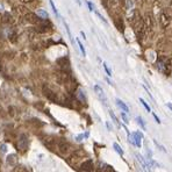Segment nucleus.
Segmentation results:
<instances>
[{
    "mask_svg": "<svg viewBox=\"0 0 172 172\" xmlns=\"http://www.w3.org/2000/svg\"><path fill=\"white\" fill-rule=\"evenodd\" d=\"M0 149H1V152H6L7 145H6V144H1V145H0Z\"/></svg>",
    "mask_w": 172,
    "mask_h": 172,
    "instance_id": "obj_31",
    "label": "nucleus"
},
{
    "mask_svg": "<svg viewBox=\"0 0 172 172\" xmlns=\"http://www.w3.org/2000/svg\"><path fill=\"white\" fill-rule=\"evenodd\" d=\"M116 105L120 107V109H122V112H126V113H129V107L121 100V99H116Z\"/></svg>",
    "mask_w": 172,
    "mask_h": 172,
    "instance_id": "obj_10",
    "label": "nucleus"
},
{
    "mask_svg": "<svg viewBox=\"0 0 172 172\" xmlns=\"http://www.w3.org/2000/svg\"><path fill=\"white\" fill-rule=\"evenodd\" d=\"M16 162H17V159H16V155H9L8 157H7V164H9V165H15L16 164Z\"/></svg>",
    "mask_w": 172,
    "mask_h": 172,
    "instance_id": "obj_12",
    "label": "nucleus"
},
{
    "mask_svg": "<svg viewBox=\"0 0 172 172\" xmlns=\"http://www.w3.org/2000/svg\"><path fill=\"white\" fill-rule=\"evenodd\" d=\"M136 122L138 123V126H140V127H141V128H142L143 130H147V126H145V122L143 121V119H142L141 116H137V117H136Z\"/></svg>",
    "mask_w": 172,
    "mask_h": 172,
    "instance_id": "obj_13",
    "label": "nucleus"
},
{
    "mask_svg": "<svg viewBox=\"0 0 172 172\" xmlns=\"http://www.w3.org/2000/svg\"><path fill=\"white\" fill-rule=\"evenodd\" d=\"M87 6H88V8H89L91 12H94V10H95V9H94V6H93V3H92L91 1H87Z\"/></svg>",
    "mask_w": 172,
    "mask_h": 172,
    "instance_id": "obj_29",
    "label": "nucleus"
},
{
    "mask_svg": "<svg viewBox=\"0 0 172 172\" xmlns=\"http://www.w3.org/2000/svg\"><path fill=\"white\" fill-rule=\"evenodd\" d=\"M77 95H78V98H79V100H80L82 102H86V98H85V94H84V92H83V89H78V93H77Z\"/></svg>",
    "mask_w": 172,
    "mask_h": 172,
    "instance_id": "obj_17",
    "label": "nucleus"
},
{
    "mask_svg": "<svg viewBox=\"0 0 172 172\" xmlns=\"http://www.w3.org/2000/svg\"><path fill=\"white\" fill-rule=\"evenodd\" d=\"M113 148H114V150H115V151H116L119 155L123 156V150H122V148H121V147H120L117 143H114V144H113Z\"/></svg>",
    "mask_w": 172,
    "mask_h": 172,
    "instance_id": "obj_16",
    "label": "nucleus"
},
{
    "mask_svg": "<svg viewBox=\"0 0 172 172\" xmlns=\"http://www.w3.org/2000/svg\"><path fill=\"white\" fill-rule=\"evenodd\" d=\"M0 22H2V15L0 14Z\"/></svg>",
    "mask_w": 172,
    "mask_h": 172,
    "instance_id": "obj_38",
    "label": "nucleus"
},
{
    "mask_svg": "<svg viewBox=\"0 0 172 172\" xmlns=\"http://www.w3.org/2000/svg\"><path fill=\"white\" fill-rule=\"evenodd\" d=\"M58 149H59V152L61 154H66L68 151H69V149H70V144L69 143H66L65 141H61V142H58Z\"/></svg>",
    "mask_w": 172,
    "mask_h": 172,
    "instance_id": "obj_8",
    "label": "nucleus"
},
{
    "mask_svg": "<svg viewBox=\"0 0 172 172\" xmlns=\"http://www.w3.org/2000/svg\"><path fill=\"white\" fill-rule=\"evenodd\" d=\"M2 22H3V23H12V22H13L12 15H10L9 13H5V14L2 15Z\"/></svg>",
    "mask_w": 172,
    "mask_h": 172,
    "instance_id": "obj_11",
    "label": "nucleus"
},
{
    "mask_svg": "<svg viewBox=\"0 0 172 172\" xmlns=\"http://www.w3.org/2000/svg\"><path fill=\"white\" fill-rule=\"evenodd\" d=\"M63 23H64V27H65V29H66V33H68V35H69V37H70V40H71V42L75 44V40H73V37H72V34H71V30H70V28H69L68 23H66L65 21H64Z\"/></svg>",
    "mask_w": 172,
    "mask_h": 172,
    "instance_id": "obj_15",
    "label": "nucleus"
},
{
    "mask_svg": "<svg viewBox=\"0 0 172 172\" xmlns=\"http://www.w3.org/2000/svg\"><path fill=\"white\" fill-rule=\"evenodd\" d=\"M94 12L96 13V15L99 16V19H100V20H101V21H102L103 23H107V20H106V19H105V17H103V16H102V15H101V14H100L99 12H96V10H94Z\"/></svg>",
    "mask_w": 172,
    "mask_h": 172,
    "instance_id": "obj_26",
    "label": "nucleus"
},
{
    "mask_svg": "<svg viewBox=\"0 0 172 172\" xmlns=\"http://www.w3.org/2000/svg\"><path fill=\"white\" fill-rule=\"evenodd\" d=\"M24 16H26L27 22H29V23H31V24H37V23H40V21L42 20V17H40L36 13H31V12H28Z\"/></svg>",
    "mask_w": 172,
    "mask_h": 172,
    "instance_id": "obj_4",
    "label": "nucleus"
},
{
    "mask_svg": "<svg viewBox=\"0 0 172 172\" xmlns=\"http://www.w3.org/2000/svg\"><path fill=\"white\" fill-rule=\"evenodd\" d=\"M128 140H129V142H130L133 145H135V147H137V148H141V145H142V140H143V135H142L141 133H138V131H135V133L128 135Z\"/></svg>",
    "mask_w": 172,
    "mask_h": 172,
    "instance_id": "obj_2",
    "label": "nucleus"
},
{
    "mask_svg": "<svg viewBox=\"0 0 172 172\" xmlns=\"http://www.w3.org/2000/svg\"><path fill=\"white\" fill-rule=\"evenodd\" d=\"M83 138H85V136H84V134H82V135H78V136L76 137V140H77L78 142H82V141H83Z\"/></svg>",
    "mask_w": 172,
    "mask_h": 172,
    "instance_id": "obj_30",
    "label": "nucleus"
},
{
    "mask_svg": "<svg viewBox=\"0 0 172 172\" xmlns=\"http://www.w3.org/2000/svg\"><path fill=\"white\" fill-rule=\"evenodd\" d=\"M152 116L155 117V120H156V122H157V123H161V120H159V117L156 115V113H152Z\"/></svg>",
    "mask_w": 172,
    "mask_h": 172,
    "instance_id": "obj_32",
    "label": "nucleus"
},
{
    "mask_svg": "<svg viewBox=\"0 0 172 172\" xmlns=\"http://www.w3.org/2000/svg\"><path fill=\"white\" fill-rule=\"evenodd\" d=\"M140 101H141L142 106H143V107L147 109V112H151V108H150V106H149V105H148V103H147V102H145V101H144L142 98H140Z\"/></svg>",
    "mask_w": 172,
    "mask_h": 172,
    "instance_id": "obj_22",
    "label": "nucleus"
},
{
    "mask_svg": "<svg viewBox=\"0 0 172 172\" xmlns=\"http://www.w3.org/2000/svg\"><path fill=\"white\" fill-rule=\"evenodd\" d=\"M115 26L117 27V29H119V30H122V29H123L122 20H121V19H117V20H115Z\"/></svg>",
    "mask_w": 172,
    "mask_h": 172,
    "instance_id": "obj_21",
    "label": "nucleus"
},
{
    "mask_svg": "<svg viewBox=\"0 0 172 172\" xmlns=\"http://www.w3.org/2000/svg\"><path fill=\"white\" fill-rule=\"evenodd\" d=\"M77 43H78V47H79V49H80V51H82L83 56L85 57L86 56V50H85V48H84V45H83V43L80 42V40H79V38H77Z\"/></svg>",
    "mask_w": 172,
    "mask_h": 172,
    "instance_id": "obj_19",
    "label": "nucleus"
},
{
    "mask_svg": "<svg viewBox=\"0 0 172 172\" xmlns=\"http://www.w3.org/2000/svg\"><path fill=\"white\" fill-rule=\"evenodd\" d=\"M80 34H82V36H83V38H84V40H86V36H85V34H84V31H82Z\"/></svg>",
    "mask_w": 172,
    "mask_h": 172,
    "instance_id": "obj_36",
    "label": "nucleus"
},
{
    "mask_svg": "<svg viewBox=\"0 0 172 172\" xmlns=\"http://www.w3.org/2000/svg\"><path fill=\"white\" fill-rule=\"evenodd\" d=\"M80 170H84V171H92L93 170V162L89 159V161H86L82 164L80 166Z\"/></svg>",
    "mask_w": 172,
    "mask_h": 172,
    "instance_id": "obj_9",
    "label": "nucleus"
},
{
    "mask_svg": "<svg viewBox=\"0 0 172 172\" xmlns=\"http://www.w3.org/2000/svg\"><path fill=\"white\" fill-rule=\"evenodd\" d=\"M28 147H29V138L26 134H21L19 136V142H17V150L20 152H26L28 150Z\"/></svg>",
    "mask_w": 172,
    "mask_h": 172,
    "instance_id": "obj_1",
    "label": "nucleus"
},
{
    "mask_svg": "<svg viewBox=\"0 0 172 172\" xmlns=\"http://www.w3.org/2000/svg\"><path fill=\"white\" fill-rule=\"evenodd\" d=\"M40 17H42V19H48L49 17V15H48V13L44 10V9H38L37 10V13H36Z\"/></svg>",
    "mask_w": 172,
    "mask_h": 172,
    "instance_id": "obj_14",
    "label": "nucleus"
},
{
    "mask_svg": "<svg viewBox=\"0 0 172 172\" xmlns=\"http://www.w3.org/2000/svg\"><path fill=\"white\" fill-rule=\"evenodd\" d=\"M106 126H107V128H108L109 130H112V127H110V124H109V122H106Z\"/></svg>",
    "mask_w": 172,
    "mask_h": 172,
    "instance_id": "obj_34",
    "label": "nucleus"
},
{
    "mask_svg": "<svg viewBox=\"0 0 172 172\" xmlns=\"http://www.w3.org/2000/svg\"><path fill=\"white\" fill-rule=\"evenodd\" d=\"M57 64L59 65L61 70L66 71V72H69V71H70V62H69V59H68L66 57L59 58V59L57 61Z\"/></svg>",
    "mask_w": 172,
    "mask_h": 172,
    "instance_id": "obj_5",
    "label": "nucleus"
},
{
    "mask_svg": "<svg viewBox=\"0 0 172 172\" xmlns=\"http://www.w3.org/2000/svg\"><path fill=\"white\" fill-rule=\"evenodd\" d=\"M121 117H122V120H123L124 123H128V122H129V119H128V116H127L124 113H121Z\"/></svg>",
    "mask_w": 172,
    "mask_h": 172,
    "instance_id": "obj_27",
    "label": "nucleus"
},
{
    "mask_svg": "<svg viewBox=\"0 0 172 172\" xmlns=\"http://www.w3.org/2000/svg\"><path fill=\"white\" fill-rule=\"evenodd\" d=\"M136 158H137V161L140 162V164H141V166L143 168V170H145V171H150L151 169V166H150V164L144 159V157L142 156V155H140V154H136Z\"/></svg>",
    "mask_w": 172,
    "mask_h": 172,
    "instance_id": "obj_7",
    "label": "nucleus"
},
{
    "mask_svg": "<svg viewBox=\"0 0 172 172\" xmlns=\"http://www.w3.org/2000/svg\"><path fill=\"white\" fill-rule=\"evenodd\" d=\"M76 1H77V3H78V5H82V2H80V0H76Z\"/></svg>",
    "mask_w": 172,
    "mask_h": 172,
    "instance_id": "obj_37",
    "label": "nucleus"
},
{
    "mask_svg": "<svg viewBox=\"0 0 172 172\" xmlns=\"http://www.w3.org/2000/svg\"><path fill=\"white\" fill-rule=\"evenodd\" d=\"M16 9H17V13L21 14V15H26V14L28 13V9H27L26 7H23V6H20V7H17Z\"/></svg>",
    "mask_w": 172,
    "mask_h": 172,
    "instance_id": "obj_18",
    "label": "nucleus"
},
{
    "mask_svg": "<svg viewBox=\"0 0 172 172\" xmlns=\"http://www.w3.org/2000/svg\"><path fill=\"white\" fill-rule=\"evenodd\" d=\"M1 9H3V7H2V5H0V10H1Z\"/></svg>",
    "mask_w": 172,
    "mask_h": 172,
    "instance_id": "obj_39",
    "label": "nucleus"
},
{
    "mask_svg": "<svg viewBox=\"0 0 172 172\" xmlns=\"http://www.w3.org/2000/svg\"><path fill=\"white\" fill-rule=\"evenodd\" d=\"M154 142H155V144H156V145H157V147H158V148H159V149L162 150V151H164V152H166V150H165V148H164V147H162V145H161V144H159V143H158V142H157L156 140H154Z\"/></svg>",
    "mask_w": 172,
    "mask_h": 172,
    "instance_id": "obj_28",
    "label": "nucleus"
},
{
    "mask_svg": "<svg viewBox=\"0 0 172 172\" xmlns=\"http://www.w3.org/2000/svg\"><path fill=\"white\" fill-rule=\"evenodd\" d=\"M102 65H103V69H105V71H106V73H107V76H109V77H112L113 75H112V71H110V69L108 68V65H107V63H103Z\"/></svg>",
    "mask_w": 172,
    "mask_h": 172,
    "instance_id": "obj_24",
    "label": "nucleus"
},
{
    "mask_svg": "<svg viewBox=\"0 0 172 172\" xmlns=\"http://www.w3.org/2000/svg\"><path fill=\"white\" fill-rule=\"evenodd\" d=\"M21 2H31V1H34V0H20Z\"/></svg>",
    "mask_w": 172,
    "mask_h": 172,
    "instance_id": "obj_35",
    "label": "nucleus"
},
{
    "mask_svg": "<svg viewBox=\"0 0 172 172\" xmlns=\"http://www.w3.org/2000/svg\"><path fill=\"white\" fill-rule=\"evenodd\" d=\"M93 88H94V92H95V94L98 95L99 100H100L105 106H107V105H108V100H107V98H106V94H105L103 89H102L99 85H94Z\"/></svg>",
    "mask_w": 172,
    "mask_h": 172,
    "instance_id": "obj_3",
    "label": "nucleus"
},
{
    "mask_svg": "<svg viewBox=\"0 0 172 172\" xmlns=\"http://www.w3.org/2000/svg\"><path fill=\"white\" fill-rule=\"evenodd\" d=\"M43 94L47 96V99H49L50 101H54V102H57V95L54 91H51L49 87H43Z\"/></svg>",
    "mask_w": 172,
    "mask_h": 172,
    "instance_id": "obj_6",
    "label": "nucleus"
},
{
    "mask_svg": "<svg viewBox=\"0 0 172 172\" xmlns=\"http://www.w3.org/2000/svg\"><path fill=\"white\" fill-rule=\"evenodd\" d=\"M166 107H168V108H169V109L172 112V103L171 102H166Z\"/></svg>",
    "mask_w": 172,
    "mask_h": 172,
    "instance_id": "obj_33",
    "label": "nucleus"
},
{
    "mask_svg": "<svg viewBox=\"0 0 172 172\" xmlns=\"http://www.w3.org/2000/svg\"><path fill=\"white\" fill-rule=\"evenodd\" d=\"M8 37H9V40H10L13 43L16 42V33H12V34H9Z\"/></svg>",
    "mask_w": 172,
    "mask_h": 172,
    "instance_id": "obj_25",
    "label": "nucleus"
},
{
    "mask_svg": "<svg viewBox=\"0 0 172 172\" xmlns=\"http://www.w3.org/2000/svg\"><path fill=\"white\" fill-rule=\"evenodd\" d=\"M49 2H50V6H51V8H52V10H54V13L56 14V16H57V17H59V14H58V10H57V8H56V6H55V3H54V1H52V0H50Z\"/></svg>",
    "mask_w": 172,
    "mask_h": 172,
    "instance_id": "obj_23",
    "label": "nucleus"
},
{
    "mask_svg": "<svg viewBox=\"0 0 172 172\" xmlns=\"http://www.w3.org/2000/svg\"><path fill=\"white\" fill-rule=\"evenodd\" d=\"M109 115H110V117H112V120H113V122L115 123V124H117V127H120V122L117 121V117L115 116V114L112 112V110H109Z\"/></svg>",
    "mask_w": 172,
    "mask_h": 172,
    "instance_id": "obj_20",
    "label": "nucleus"
}]
</instances>
